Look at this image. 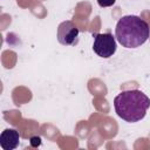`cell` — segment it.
<instances>
[{
    "instance_id": "cell-1",
    "label": "cell",
    "mask_w": 150,
    "mask_h": 150,
    "mask_svg": "<svg viewBox=\"0 0 150 150\" xmlns=\"http://www.w3.org/2000/svg\"><path fill=\"white\" fill-rule=\"evenodd\" d=\"M114 108L118 117L128 123L143 120L150 108V98L138 89L121 91L114 98Z\"/></svg>"
},
{
    "instance_id": "cell-3",
    "label": "cell",
    "mask_w": 150,
    "mask_h": 150,
    "mask_svg": "<svg viewBox=\"0 0 150 150\" xmlns=\"http://www.w3.org/2000/svg\"><path fill=\"white\" fill-rule=\"evenodd\" d=\"M94 43H93V50L96 53L97 56L103 59H109L116 53L117 43L116 38L110 33H95L93 34Z\"/></svg>"
},
{
    "instance_id": "cell-2",
    "label": "cell",
    "mask_w": 150,
    "mask_h": 150,
    "mask_svg": "<svg viewBox=\"0 0 150 150\" xmlns=\"http://www.w3.org/2000/svg\"><path fill=\"white\" fill-rule=\"evenodd\" d=\"M149 36V23L137 15H124L116 23L115 38L127 49L141 47L146 42Z\"/></svg>"
},
{
    "instance_id": "cell-5",
    "label": "cell",
    "mask_w": 150,
    "mask_h": 150,
    "mask_svg": "<svg viewBox=\"0 0 150 150\" xmlns=\"http://www.w3.org/2000/svg\"><path fill=\"white\" fill-rule=\"evenodd\" d=\"M20 134L18 130L8 128L5 129L0 135V146L4 150H14L19 146Z\"/></svg>"
},
{
    "instance_id": "cell-6",
    "label": "cell",
    "mask_w": 150,
    "mask_h": 150,
    "mask_svg": "<svg viewBox=\"0 0 150 150\" xmlns=\"http://www.w3.org/2000/svg\"><path fill=\"white\" fill-rule=\"evenodd\" d=\"M96 1L100 7H110L116 2V0H96Z\"/></svg>"
},
{
    "instance_id": "cell-4",
    "label": "cell",
    "mask_w": 150,
    "mask_h": 150,
    "mask_svg": "<svg viewBox=\"0 0 150 150\" xmlns=\"http://www.w3.org/2000/svg\"><path fill=\"white\" fill-rule=\"evenodd\" d=\"M79 34L80 30L76 25L70 20H66L59 25L56 38L63 46H76L79 43Z\"/></svg>"
},
{
    "instance_id": "cell-7",
    "label": "cell",
    "mask_w": 150,
    "mask_h": 150,
    "mask_svg": "<svg viewBox=\"0 0 150 150\" xmlns=\"http://www.w3.org/2000/svg\"><path fill=\"white\" fill-rule=\"evenodd\" d=\"M30 144H32V146H39V145L41 144V138L38 137V136L32 137V138H30Z\"/></svg>"
}]
</instances>
